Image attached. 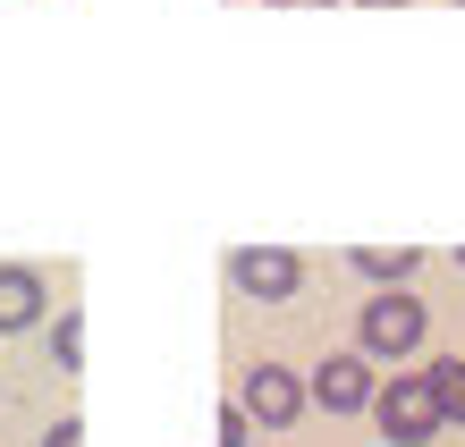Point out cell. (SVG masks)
<instances>
[{"label": "cell", "instance_id": "1", "mask_svg": "<svg viewBox=\"0 0 465 447\" xmlns=\"http://www.w3.org/2000/svg\"><path fill=\"white\" fill-rule=\"evenodd\" d=\"M415 346H423V296H398V287L364 296V313H355V355L398 363V355H415Z\"/></svg>", "mask_w": 465, "mask_h": 447}, {"label": "cell", "instance_id": "2", "mask_svg": "<svg viewBox=\"0 0 465 447\" xmlns=\"http://www.w3.org/2000/svg\"><path fill=\"white\" fill-rule=\"evenodd\" d=\"M372 423H381V439H390V447H431V431H449L440 405H431V380H423V372H406V380L381 388V397H372Z\"/></svg>", "mask_w": 465, "mask_h": 447}, {"label": "cell", "instance_id": "3", "mask_svg": "<svg viewBox=\"0 0 465 447\" xmlns=\"http://www.w3.org/2000/svg\"><path fill=\"white\" fill-rule=\"evenodd\" d=\"M229 287L254 296V304H288L305 287V254H288V245H237L229 254Z\"/></svg>", "mask_w": 465, "mask_h": 447}, {"label": "cell", "instance_id": "4", "mask_svg": "<svg viewBox=\"0 0 465 447\" xmlns=\"http://www.w3.org/2000/svg\"><path fill=\"white\" fill-rule=\"evenodd\" d=\"M305 397L322 413H372L381 380H372V355H322V372L305 380Z\"/></svg>", "mask_w": 465, "mask_h": 447}, {"label": "cell", "instance_id": "5", "mask_svg": "<svg viewBox=\"0 0 465 447\" xmlns=\"http://www.w3.org/2000/svg\"><path fill=\"white\" fill-rule=\"evenodd\" d=\"M245 413H254L262 431H288L296 413H305L313 397H305V380L288 372V363H254V372H245V397H237Z\"/></svg>", "mask_w": 465, "mask_h": 447}, {"label": "cell", "instance_id": "6", "mask_svg": "<svg viewBox=\"0 0 465 447\" xmlns=\"http://www.w3.org/2000/svg\"><path fill=\"white\" fill-rule=\"evenodd\" d=\"M43 270H25V262H0V329H35L43 321Z\"/></svg>", "mask_w": 465, "mask_h": 447}, {"label": "cell", "instance_id": "7", "mask_svg": "<svg viewBox=\"0 0 465 447\" xmlns=\"http://www.w3.org/2000/svg\"><path fill=\"white\" fill-rule=\"evenodd\" d=\"M347 262L364 270L372 287H398V278H415V262H423V254H415V245H355Z\"/></svg>", "mask_w": 465, "mask_h": 447}, {"label": "cell", "instance_id": "8", "mask_svg": "<svg viewBox=\"0 0 465 447\" xmlns=\"http://www.w3.org/2000/svg\"><path fill=\"white\" fill-rule=\"evenodd\" d=\"M423 380H431V405H440V423H465V363L440 355V363H423Z\"/></svg>", "mask_w": 465, "mask_h": 447}, {"label": "cell", "instance_id": "9", "mask_svg": "<svg viewBox=\"0 0 465 447\" xmlns=\"http://www.w3.org/2000/svg\"><path fill=\"white\" fill-rule=\"evenodd\" d=\"M51 355H60V372H85V313H60V329H51Z\"/></svg>", "mask_w": 465, "mask_h": 447}, {"label": "cell", "instance_id": "10", "mask_svg": "<svg viewBox=\"0 0 465 447\" xmlns=\"http://www.w3.org/2000/svg\"><path fill=\"white\" fill-rule=\"evenodd\" d=\"M245 439H254V413H245V405H221V447H245Z\"/></svg>", "mask_w": 465, "mask_h": 447}, {"label": "cell", "instance_id": "11", "mask_svg": "<svg viewBox=\"0 0 465 447\" xmlns=\"http://www.w3.org/2000/svg\"><path fill=\"white\" fill-rule=\"evenodd\" d=\"M76 431H85V423H51V439H43V447H85Z\"/></svg>", "mask_w": 465, "mask_h": 447}, {"label": "cell", "instance_id": "12", "mask_svg": "<svg viewBox=\"0 0 465 447\" xmlns=\"http://www.w3.org/2000/svg\"><path fill=\"white\" fill-rule=\"evenodd\" d=\"M280 9H313V0H280ZM322 9H331V0H322Z\"/></svg>", "mask_w": 465, "mask_h": 447}, {"label": "cell", "instance_id": "13", "mask_svg": "<svg viewBox=\"0 0 465 447\" xmlns=\"http://www.w3.org/2000/svg\"><path fill=\"white\" fill-rule=\"evenodd\" d=\"M457 9H465V0H457Z\"/></svg>", "mask_w": 465, "mask_h": 447}, {"label": "cell", "instance_id": "14", "mask_svg": "<svg viewBox=\"0 0 465 447\" xmlns=\"http://www.w3.org/2000/svg\"><path fill=\"white\" fill-rule=\"evenodd\" d=\"M457 262H465V254H457Z\"/></svg>", "mask_w": 465, "mask_h": 447}]
</instances>
